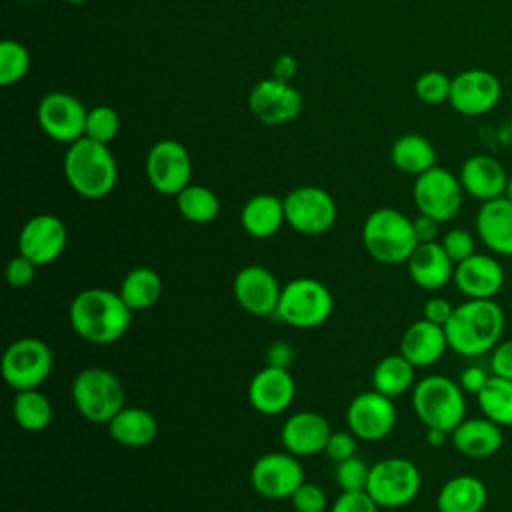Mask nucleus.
<instances>
[{
  "mask_svg": "<svg viewBox=\"0 0 512 512\" xmlns=\"http://www.w3.org/2000/svg\"><path fill=\"white\" fill-rule=\"evenodd\" d=\"M132 308L120 292L108 288H86L78 292L68 308L72 330L86 342L106 346L120 340L132 324Z\"/></svg>",
  "mask_w": 512,
  "mask_h": 512,
  "instance_id": "nucleus-1",
  "label": "nucleus"
},
{
  "mask_svg": "<svg viewBox=\"0 0 512 512\" xmlns=\"http://www.w3.org/2000/svg\"><path fill=\"white\" fill-rule=\"evenodd\" d=\"M504 324V310L494 298H466L462 304L454 306L444 326L448 348L464 358L484 356L502 340Z\"/></svg>",
  "mask_w": 512,
  "mask_h": 512,
  "instance_id": "nucleus-2",
  "label": "nucleus"
},
{
  "mask_svg": "<svg viewBox=\"0 0 512 512\" xmlns=\"http://www.w3.org/2000/svg\"><path fill=\"white\" fill-rule=\"evenodd\" d=\"M64 176L78 196L100 200L114 190L118 182V166L108 144L82 136L68 144L64 154Z\"/></svg>",
  "mask_w": 512,
  "mask_h": 512,
  "instance_id": "nucleus-3",
  "label": "nucleus"
},
{
  "mask_svg": "<svg viewBox=\"0 0 512 512\" xmlns=\"http://www.w3.org/2000/svg\"><path fill=\"white\" fill-rule=\"evenodd\" d=\"M362 246L380 264H406L418 246L412 218L390 206L376 208L362 224Z\"/></svg>",
  "mask_w": 512,
  "mask_h": 512,
  "instance_id": "nucleus-4",
  "label": "nucleus"
},
{
  "mask_svg": "<svg viewBox=\"0 0 512 512\" xmlns=\"http://www.w3.org/2000/svg\"><path fill=\"white\" fill-rule=\"evenodd\" d=\"M412 408L426 428L452 432L466 418V392L444 374L420 378L412 388Z\"/></svg>",
  "mask_w": 512,
  "mask_h": 512,
  "instance_id": "nucleus-5",
  "label": "nucleus"
},
{
  "mask_svg": "<svg viewBox=\"0 0 512 512\" xmlns=\"http://www.w3.org/2000/svg\"><path fill=\"white\" fill-rule=\"evenodd\" d=\"M70 394L76 412L94 424H108L126 406V392L120 378L98 366L80 370L72 380Z\"/></svg>",
  "mask_w": 512,
  "mask_h": 512,
  "instance_id": "nucleus-6",
  "label": "nucleus"
},
{
  "mask_svg": "<svg viewBox=\"0 0 512 512\" xmlns=\"http://www.w3.org/2000/svg\"><path fill=\"white\" fill-rule=\"evenodd\" d=\"M334 310V296L326 284L302 276L282 286L276 316L292 328L310 330L322 326Z\"/></svg>",
  "mask_w": 512,
  "mask_h": 512,
  "instance_id": "nucleus-7",
  "label": "nucleus"
},
{
  "mask_svg": "<svg viewBox=\"0 0 512 512\" xmlns=\"http://www.w3.org/2000/svg\"><path fill=\"white\" fill-rule=\"evenodd\" d=\"M422 488L418 466L402 456H390L370 466L366 492L386 510L408 506Z\"/></svg>",
  "mask_w": 512,
  "mask_h": 512,
  "instance_id": "nucleus-8",
  "label": "nucleus"
},
{
  "mask_svg": "<svg viewBox=\"0 0 512 512\" xmlns=\"http://www.w3.org/2000/svg\"><path fill=\"white\" fill-rule=\"evenodd\" d=\"M52 366L54 356L50 346L40 338L24 336L10 342L4 350L2 378L16 392L32 390L48 380Z\"/></svg>",
  "mask_w": 512,
  "mask_h": 512,
  "instance_id": "nucleus-9",
  "label": "nucleus"
},
{
  "mask_svg": "<svg viewBox=\"0 0 512 512\" xmlns=\"http://www.w3.org/2000/svg\"><path fill=\"white\" fill-rule=\"evenodd\" d=\"M286 224L304 236H320L328 232L338 216L332 194L320 186L304 184L284 196Z\"/></svg>",
  "mask_w": 512,
  "mask_h": 512,
  "instance_id": "nucleus-10",
  "label": "nucleus"
},
{
  "mask_svg": "<svg viewBox=\"0 0 512 512\" xmlns=\"http://www.w3.org/2000/svg\"><path fill=\"white\" fill-rule=\"evenodd\" d=\"M412 198L418 214L432 216L438 222H448L462 208L464 188L456 174L442 166H432L424 174L416 176Z\"/></svg>",
  "mask_w": 512,
  "mask_h": 512,
  "instance_id": "nucleus-11",
  "label": "nucleus"
},
{
  "mask_svg": "<svg viewBox=\"0 0 512 512\" xmlns=\"http://www.w3.org/2000/svg\"><path fill=\"white\" fill-rule=\"evenodd\" d=\"M146 178L164 196H178L192 180V158L178 140H158L146 154Z\"/></svg>",
  "mask_w": 512,
  "mask_h": 512,
  "instance_id": "nucleus-12",
  "label": "nucleus"
},
{
  "mask_svg": "<svg viewBox=\"0 0 512 512\" xmlns=\"http://www.w3.org/2000/svg\"><path fill=\"white\" fill-rule=\"evenodd\" d=\"M304 482V468L300 458L290 452H266L256 458L250 468L252 490L268 500L290 498Z\"/></svg>",
  "mask_w": 512,
  "mask_h": 512,
  "instance_id": "nucleus-13",
  "label": "nucleus"
},
{
  "mask_svg": "<svg viewBox=\"0 0 512 512\" xmlns=\"http://www.w3.org/2000/svg\"><path fill=\"white\" fill-rule=\"evenodd\" d=\"M346 426L358 440L386 438L396 426L394 400L376 390L356 394L346 408Z\"/></svg>",
  "mask_w": 512,
  "mask_h": 512,
  "instance_id": "nucleus-14",
  "label": "nucleus"
},
{
  "mask_svg": "<svg viewBox=\"0 0 512 512\" xmlns=\"http://www.w3.org/2000/svg\"><path fill=\"white\" fill-rule=\"evenodd\" d=\"M88 110L68 92H50L38 104V124L42 132L64 144H72L84 136Z\"/></svg>",
  "mask_w": 512,
  "mask_h": 512,
  "instance_id": "nucleus-15",
  "label": "nucleus"
},
{
  "mask_svg": "<svg viewBox=\"0 0 512 512\" xmlns=\"http://www.w3.org/2000/svg\"><path fill=\"white\" fill-rule=\"evenodd\" d=\"M502 96V84L496 74L470 68L452 78L450 106L462 116H482L496 108Z\"/></svg>",
  "mask_w": 512,
  "mask_h": 512,
  "instance_id": "nucleus-16",
  "label": "nucleus"
},
{
  "mask_svg": "<svg viewBox=\"0 0 512 512\" xmlns=\"http://www.w3.org/2000/svg\"><path fill=\"white\" fill-rule=\"evenodd\" d=\"M282 286L278 278L260 264H248L240 268L232 280V296L236 304L258 318L276 314Z\"/></svg>",
  "mask_w": 512,
  "mask_h": 512,
  "instance_id": "nucleus-17",
  "label": "nucleus"
},
{
  "mask_svg": "<svg viewBox=\"0 0 512 512\" xmlns=\"http://www.w3.org/2000/svg\"><path fill=\"white\" fill-rule=\"evenodd\" d=\"M66 224L54 214H36L24 222L18 234V254L32 260L36 266H46L58 260L66 248Z\"/></svg>",
  "mask_w": 512,
  "mask_h": 512,
  "instance_id": "nucleus-18",
  "label": "nucleus"
},
{
  "mask_svg": "<svg viewBox=\"0 0 512 512\" xmlns=\"http://www.w3.org/2000/svg\"><path fill=\"white\" fill-rule=\"evenodd\" d=\"M304 106V98L290 82L278 78L260 80L248 96L250 112L268 126L294 120Z\"/></svg>",
  "mask_w": 512,
  "mask_h": 512,
  "instance_id": "nucleus-19",
  "label": "nucleus"
},
{
  "mask_svg": "<svg viewBox=\"0 0 512 512\" xmlns=\"http://www.w3.org/2000/svg\"><path fill=\"white\" fill-rule=\"evenodd\" d=\"M296 396V384L288 368L264 366L248 384V402L262 416H278L286 412Z\"/></svg>",
  "mask_w": 512,
  "mask_h": 512,
  "instance_id": "nucleus-20",
  "label": "nucleus"
},
{
  "mask_svg": "<svg viewBox=\"0 0 512 512\" xmlns=\"http://www.w3.org/2000/svg\"><path fill=\"white\" fill-rule=\"evenodd\" d=\"M452 282L466 298L488 300L502 290L504 268L494 256L474 252L470 258L454 266Z\"/></svg>",
  "mask_w": 512,
  "mask_h": 512,
  "instance_id": "nucleus-21",
  "label": "nucleus"
},
{
  "mask_svg": "<svg viewBox=\"0 0 512 512\" xmlns=\"http://www.w3.org/2000/svg\"><path fill=\"white\" fill-rule=\"evenodd\" d=\"M330 434V422L322 414L314 410H300L284 420L280 428V442L286 452L302 458L324 452Z\"/></svg>",
  "mask_w": 512,
  "mask_h": 512,
  "instance_id": "nucleus-22",
  "label": "nucleus"
},
{
  "mask_svg": "<svg viewBox=\"0 0 512 512\" xmlns=\"http://www.w3.org/2000/svg\"><path fill=\"white\" fill-rule=\"evenodd\" d=\"M448 348L444 326L426 318L412 322L400 336V354L416 368L434 366Z\"/></svg>",
  "mask_w": 512,
  "mask_h": 512,
  "instance_id": "nucleus-23",
  "label": "nucleus"
},
{
  "mask_svg": "<svg viewBox=\"0 0 512 512\" xmlns=\"http://www.w3.org/2000/svg\"><path fill=\"white\" fill-rule=\"evenodd\" d=\"M454 262L442 248V244L436 242H422L414 248L410 258L406 260L408 276L410 280L428 292L444 288L448 282H452L454 276Z\"/></svg>",
  "mask_w": 512,
  "mask_h": 512,
  "instance_id": "nucleus-24",
  "label": "nucleus"
},
{
  "mask_svg": "<svg viewBox=\"0 0 512 512\" xmlns=\"http://www.w3.org/2000/svg\"><path fill=\"white\" fill-rule=\"evenodd\" d=\"M458 178L464 188V194L480 202L504 196L508 184V174L504 166L488 154H474L466 158Z\"/></svg>",
  "mask_w": 512,
  "mask_h": 512,
  "instance_id": "nucleus-25",
  "label": "nucleus"
},
{
  "mask_svg": "<svg viewBox=\"0 0 512 512\" xmlns=\"http://www.w3.org/2000/svg\"><path fill=\"white\" fill-rule=\"evenodd\" d=\"M476 234L496 256H512V202L504 196L486 200L476 212Z\"/></svg>",
  "mask_w": 512,
  "mask_h": 512,
  "instance_id": "nucleus-26",
  "label": "nucleus"
},
{
  "mask_svg": "<svg viewBox=\"0 0 512 512\" xmlns=\"http://www.w3.org/2000/svg\"><path fill=\"white\" fill-rule=\"evenodd\" d=\"M450 442L462 456L482 460L494 456L502 448L504 434L502 426L488 420L486 416L464 418L450 432Z\"/></svg>",
  "mask_w": 512,
  "mask_h": 512,
  "instance_id": "nucleus-27",
  "label": "nucleus"
},
{
  "mask_svg": "<svg viewBox=\"0 0 512 512\" xmlns=\"http://www.w3.org/2000/svg\"><path fill=\"white\" fill-rule=\"evenodd\" d=\"M284 222V198L274 194H256L248 198L240 210V224L244 232L256 240L272 238Z\"/></svg>",
  "mask_w": 512,
  "mask_h": 512,
  "instance_id": "nucleus-28",
  "label": "nucleus"
},
{
  "mask_svg": "<svg viewBox=\"0 0 512 512\" xmlns=\"http://www.w3.org/2000/svg\"><path fill=\"white\" fill-rule=\"evenodd\" d=\"M488 504L486 484L472 474H458L446 480L436 496L438 512H482Z\"/></svg>",
  "mask_w": 512,
  "mask_h": 512,
  "instance_id": "nucleus-29",
  "label": "nucleus"
},
{
  "mask_svg": "<svg viewBox=\"0 0 512 512\" xmlns=\"http://www.w3.org/2000/svg\"><path fill=\"white\" fill-rule=\"evenodd\" d=\"M106 426L112 440L124 448H144L158 434L154 414L140 406H124Z\"/></svg>",
  "mask_w": 512,
  "mask_h": 512,
  "instance_id": "nucleus-30",
  "label": "nucleus"
},
{
  "mask_svg": "<svg viewBox=\"0 0 512 512\" xmlns=\"http://www.w3.org/2000/svg\"><path fill=\"white\" fill-rule=\"evenodd\" d=\"M390 160L394 168L404 174L420 176L436 166V150L432 142L422 134H404L394 140L390 148Z\"/></svg>",
  "mask_w": 512,
  "mask_h": 512,
  "instance_id": "nucleus-31",
  "label": "nucleus"
},
{
  "mask_svg": "<svg viewBox=\"0 0 512 512\" xmlns=\"http://www.w3.org/2000/svg\"><path fill=\"white\" fill-rule=\"evenodd\" d=\"M414 384L416 366H412L400 352L384 356L372 370V390L392 400L412 390Z\"/></svg>",
  "mask_w": 512,
  "mask_h": 512,
  "instance_id": "nucleus-32",
  "label": "nucleus"
},
{
  "mask_svg": "<svg viewBox=\"0 0 512 512\" xmlns=\"http://www.w3.org/2000/svg\"><path fill=\"white\" fill-rule=\"evenodd\" d=\"M118 292L132 310H146L160 300L162 278L156 270L148 266H138V268H132L122 278Z\"/></svg>",
  "mask_w": 512,
  "mask_h": 512,
  "instance_id": "nucleus-33",
  "label": "nucleus"
},
{
  "mask_svg": "<svg viewBox=\"0 0 512 512\" xmlns=\"http://www.w3.org/2000/svg\"><path fill=\"white\" fill-rule=\"evenodd\" d=\"M16 424L26 432H42L52 422V402L38 388L20 390L12 402Z\"/></svg>",
  "mask_w": 512,
  "mask_h": 512,
  "instance_id": "nucleus-34",
  "label": "nucleus"
},
{
  "mask_svg": "<svg viewBox=\"0 0 512 512\" xmlns=\"http://www.w3.org/2000/svg\"><path fill=\"white\" fill-rule=\"evenodd\" d=\"M476 402L482 416L502 428L512 426V380L492 374L486 386L476 394Z\"/></svg>",
  "mask_w": 512,
  "mask_h": 512,
  "instance_id": "nucleus-35",
  "label": "nucleus"
},
{
  "mask_svg": "<svg viewBox=\"0 0 512 512\" xmlns=\"http://www.w3.org/2000/svg\"><path fill=\"white\" fill-rule=\"evenodd\" d=\"M176 206L182 218L192 224H210L220 212V200L214 190L192 182L176 196Z\"/></svg>",
  "mask_w": 512,
  "mask_h": 512,
  "instance_id": "nucleus-36",
  "label": "nucleus"
},
{
  "mask_svg": "<svg viewBox=\"0 0 512 512\" xmlns=\"http://www.w3.org/2000/svg\"><path fill=\"white\" fill-rule=\"evenodd\" d=\"M30 70V52L16 40L0 42V84L12 86Z\"/></svg>",
  "mask_w": 512,
  "mask_h": 512,
  "instance_id": "nucleus-37",
  "label": "nucleus"
},
{
  "mask_svg": "<svg viewBox=\"0 0 512 512\" xmlns=\"http://www.w3.org/2000/svg\"><path fill=\"white\" fill-rule=\"evenodd\" d=\"M120 130L118 112L112 106H94L86 114L84 136L102 144H110Z\"/></svg>",
  "mask_w": 512,
  "mask_h": 512,
  "instance_id": "nucleus-38",
  "label": "nucleus"
},
{
  "mask_svg": "<svg viewBox=\"0 0 512 512\" xmlns=\"http://www.w3.org/2000/svg\"><path fill=\"white\" fill-rule=\"evenodd\" d=\"M450 88H452V78H448L440 70H428L420 74L414 82V92L420 102L436 106L442 102H448L450 98Z\"/></svg>",
  "mask_w": 512,
  "mask_h": 512,
  "instance_id": "nucleus-39",
  "label": "nucleus"
},
{
  "mask_svg": "<svg viewBox=\"0 0 512 512\" xmlns=\"http://www.w3.org/2000/svg\"><path fill=\"white\" fill-rule=\"evenodd\" d=\"M368 474H370V466L362 458L352 456V458L342 460V462L336 464L334 480H336V484L340 486L342 492L366 490Z\"/></svg>",
  "mask_w": 512,
  "mask_h": 512,
  "instance_id": "nucleus-40",
  "label": "nucleus"
},
{
  "mask_svg": "<svg viewBox=\"0 0 512 512\" xmlns=\"http://www.w3.org/2000/svg\"><path fill=\"white\" fill-rule=\"evenodd\" d=\"M296 512H324L328 508V498L324 490L314 482H302L288 498Z\"/></svg>",
  "mask_w": 512,
  "mask_h": 512,
  "instance_id": "nucleus-41",
  "label": "nucleus"
},
{
  "mask_svg": "<svg viewBox=\"0 0 512 512\" xmlns=\"http://www.w3.org/2000/svg\"><path fill=\"white\" fill-rule=\"evenodd\" d=\"M440 244L454 264L470 258L476 252V240H474L472 232H468L466 228H450L442 236Z\"/></svg>",
  "mask_w": 512,
  "mask_h": 512,
  "instance_id": "nucleus-42",
  "label": "nucleus"
},
{
  "mask_svg": "<svg viewBox=\"0 0 512 512\" xmlns=\"http://www.w3.org/2000/svg\"><path fill=\"white\" fill-rule=\"evenodd\" d=\"M356 448H358V438L350 432V430H338L330 434L328 442H326V448H324V454L332 460V462H342V460H348L352 456H356Z\"/></svg>",
  "mask_w": 512,
  "mask_h": 512,
  "instance_id": "nucleus-43",
  "label": "nucleus"
},
{
  "mask_svg": "<svg viewBox=\"0 0 512 512\" xmlns=\"http://www.w3.org/2000/svg\"><path fill=\"white\" fill-rule=\"evenodd\" d=\"M380 506L372 500L366 490L342 492L332 504L330 512H378Z\"/></svg>",
  "mask_w": 512,
  "mask_h": 512,
  "instance_id": "nucleus-44",
  "label": "nucleus"
},
{
  "mask_svg": "<svg viewBox=\"0 0 512 512\" xmlns=\"http://www.w3.org/2000/svg\"><path fill=\"white\" fill-rule=\"evenodd\" d=\"M36 268L38 266L32 260L18 254L14 258H10L6 264V282L12 288H26L32 284V280L36 276Z\"/></svg>",
  "mask_w": 512,
  "mask_h": 512,
  "instance_id": "nucleus-45",
  "label": "nucleus"
},
{
  "mask_svg": "<svg viewBox=\"0 0 512 512\" xmlns=\"http://www.w3.org/2000/svg\"><path fill=\"white\" fill-rule=\"evenodd\" d=\"M490 374L512 380V338L500 340L490 352Z\"/></svg>",
  "mask_w": 512,
  "mask_h": 512,
  "instance_id": "nucleus-46",
  "label": "nucleus"
},
{
  "mask_svg": "<svg viewBox=\"0 0 512 512\" xmlns=\"http://www.w3.org/2000/svg\"><path fill=\"white\" fill-rule=\"evenodd\" d=\"M492 374L484 368V366H478V364H468L466 368H462V372H460V376H458V384H460V388L466 392V394H478L484 386H486V382H488V378H490Z\"/></svg>",
  "mask_w": 512,
  "mask_h": 512,
  "instance_id": "nucleus-47",
  "label": "nucleus"
},
{
  "mask_svg": "<svg viewBox=\"0 0 512 512\" xmlns=\"http://www.w3.org/2000/svg\"><path fill=\"white\" fill-rule=\"evenodd\" d=\"M452 312H454V304L442 296L428 298L422 306V318H426L434 324H440V326H446Z\"/></svg>",
  "mask_w": 512,
  "mask_h": 512,
  "instance_id": "nucleus-48",
  "label": "nucleus"
},
{
  "mask_svg": "<svg viewBox=\"0 0 512 512\" xmlns=\"http://www.w3.org/2000/svg\"><path fill=\"white\" fill-rule=\"evenodd\" d=\"M440 224L436 218L426 216V214H418L416 218H412V226H414V234L418 244L422 242H436L438 234H440Z\"/></svg>",
  "mask_w": 512,
  "mask_h": 512,
  "instance_id": "nucleus-49",
  "label": "nucleus"
},
{
  "mask_svg": "<svg viewBox=\"0 0 512 512\" xmlns=\"http://www.w3.org/2000/svg\"><path fill=\"white\" fill-rule=\"evenodd\" d=\"M294 360V350L286 342H274L266 350V364L268 366H278V368H290Z\"/></svg>",
  "mask_w": 512,
  "mask_h": 512,
  "instance_id": "nucleus-50",
  "label": "nucleus"
},
{
  "mask_svg": "<svg viewBox=\"0 0 512 512\" xmlns=\"http://www.w3.org/2000/svg\"><path fill=\"white\" fill-rule=\"evenodd\" d=\"M274 78H278V80H284V82H290L294 76H296V72H298V62L292 58V56H288V54H284V56H280L276 62H274Z\"/></svg>",
  "mask_w": 512,
  "mask_h": 512,
  "instance_id": "nucleus-51",
  "label": "nucleus"
},
{
  "mask_svg": "<svg viewBox=\"0 0 512 512\" xmlns=\"http://www.w3.org/2000/svg\"><path fill=\"white\" fill-rule=\"evenodd\" d=\"M448 432H444V430H440V428H426V442H428V446H432V448H440V446H444L446 444V440H448Z\"/></svg>",
  "mask_w": 512,
  "mask_h": 512,
  "instance_id": "nucleus-52",
  "label": "nucleus"
},
{
  "mask_svg": "<svg viewBox=\"0 0 512 512\" xmlns=\"http://www.w3.org/2000/svg\"><path fill=\"white\" fill-rule=\"evenodd\" d=\"M504 198H508L512 202V176H508V184H506V190H504Z\"/></svg>",
  "mask_w": 512,
  "mask_h": 512,
  "instance_id": "nucleus-53",
  "label": "nucleus"
},
{
  "mask_svg": "<svg viewBox=\"0 0 512 512\" xmlns=\"http://www.w3.org/2000/svg\"><path fill=\"white\" fill-rule=\"evenodd\" d=\"M64 2H68V4H84L88 0H64Z\"/></svg>",
  "mask_w": 512,
  "mask_h": 512,
  "instance_id": "nucleus-54",
  "label": "nucleus"
}]
</instances>
